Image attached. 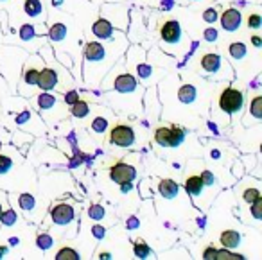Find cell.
I'll return each mask as SVG.
<instances>
[{"label": "cell", "mask_w": 262, "mask_h": 260, "mask_svg": "<svg viewBox=\"0 0 262 260\" xmlns=\"http://www.w3.org/2000/svg\"><path fill=\"white\" fill-rule=\"evenodd\" d=\"M51 217L56 224H69L74 219V208L70 205H65V203L56 205L51 212Z\"/></svg>", "instance_id": "5"}, {"label": "cell", "mask_w": 262, "mask_h": 260, "mask_svg": "<svg viewBox=\"0 0 262 260\" xmlns=\"http://www.w3.org/2000/svg\"><path fill=\"white\" fill-rule=\"evenodd\" d=\"M94 235H95V237H99V239L104 237V228H102V226H94Z\"/></svg>", "instance_id": "42"}, {"label": "cell", "mask_w": 262, "mask_h": 260, "mask_svg": "<svg viewBox=\"0 0 262 260\" xmlns=\"http://www.w3.org/2000/svg\"><path fill=\"white\" fill-rule=\"evenodd\" d=\"M92 127H94V131H97V133H102V131L108 127V122H106V119H102V117H97V119L92 122Z\"/></svg>", "instance_id": "29"}, {"label": "cell", "mask_w": 262, "mask_h": 260, "mask_svg": "<svg viewBox=\"0 0 262 260\" xmlns=\"http://www.w3.org/2000/svg\"><path fill=\"white\" fill-rule=\"evenodd\" d=\"M251 41H253V45H255V47H260V45H262L260 36H253V38H251Z\"/></svg>", "instance_id": "43"}, {"label": "cell", "mask_w": 262, "mask_h": 260, "mask_svg": "<svg viewBox=\"0 0 262 260\" xmlns=\"http://www.w3.org/2000/svg\"><path fill=\"white\" fill-rule=\"evenodd\" d=\"M251 113H253V117H257V119L262 117V97L260 95H257V97L253 99V102H251Z\"/></svg>", "instance_id": "26"}, {"label": "cell", "mask_w": 262, "mask_h": 260, "mask_svg": "<svg viewBox=\"0 0 262 260\" xmlns=\"http://www.w3.org/2000/svg\"><path fill=\"white\" fill-rule=\"evenodd\" d=\"M135 176H137L135 167L127 165V163H124V162L115 163V165H112V169H110V178L119 185L131 183V181L135 180Z\"/></svg>", "instance_id": "3"}, {"label": "cell", "mask_w": 262, "mask_h": 260, "mask_svg": "<svg viewBox=\"0 0 262 260\" xmlns=\"http://www.w3.org/2000/svg\"><path fill=\"white\" fill-rule=\"evenodd\" d=\"M70 112H72V115L77 117V119H83V117L88 115V104L84 101L77 99L74 104H70Z\"/></svg>", "instance_id": "17"}, {"label": "cell", "mask_w": 262, "mask_h": 260, "mask_svg": "<svg viewBox=\"0 0 262 260\" xmlns=\"http://www.w3.org/2000/svg\"><path fill=\"white\" fill-rule=\"evenodd\" d=\"M31 36H33V29H31V26H26L22 29V38L24 40H29Z\"/></svg>", "instance_id": "41"}, {"label": "cell", "mask_w": 262, "mask_h": 260, "mask_svg": "<svg viewBox=\"0 0 262 260\" xmlns=\"http://www.w3.org/2000/svg\"><path fill=\"white\" fill-rule=\"evenodd\" d=\"M135 255L139 256V258H147V256L151 255V248L142 241L135 242Z\"/></svg>", "instance_id": "19"}, {"label": "cell", "mask_w": 262, "mask_h": 260, "mask_svg": "<svg viewBox=\"0 0 262 260\" xmlns=\"http://www.w3.org/2000/svg\"><path fill=\"white\" fill-rule=\"evenodd\" d=\"M38 81V70L36 69H29L26 72V83L27 84H36Z\"/></svg>", "instance_id": "33"}, {"label": "cell", "mask_w": 262, "mask_h": 260, "mask_svg": "<svg viewBox=\"0 0 262 260\" xmlns=\"http://www.w3.org/2000/svg\"><path fill=\"white\" fill-rule=\"evenodd\" d=\"M160 34H162V38H164V41L174 44V41H178L180 36H182V27H180V24L176 22V20H167V22L162 26Z\"/></svg>", "instance_id": "6"}, {"label": "cell", "mask_w": 262, "mask_h": 260, "mask_svg": "<svg viewBox=\"0 0 262 260\" xmlns=\"http://www.w3.org/2000/svg\"><path fill=\"white\" fill-rule=\"evenodd\" d=\"M77 99H79V94H77V92H69V94L65 95V101L69 102V104H74Z\"/></svg>", "instance_id": "38"}, {"label": "cell", "mask_w": 262, "mask_h": 260, "mask_svg": "<svg viewBox=\"0 0 262 260\" xmlns=\"http://www.w3.org/2000/svg\"><path fill=\"white\" fill-rule=\"evenodd\" d=\"M258 196H260V192H258L257 188H248V190H244L243 198H244V201H246V203H251L255 198H258Z\"/></svg>", "instance_id": "32"}, {"label": "cell", "mask_w": 262, "mask_h": 260, "mask_svg": "<svg viewBox=\"0 0 262 260\" xmlns=\"http://www.w3.org/2000/svg\"><path fill=\"white\" fill-rule=\"evenodd\" d=\"M65 34H67V29H65V26L63 24H56L54 27L51 29V40H63L65 38Z\"/></svg>", "instance_id": "22"}, {"label": "cell", "mask_w": 262, "mask_h": 260, "mask_svg": "<svg viewBox=\"0 0 262 260\" xmlns=\"http://www.w3.org/2000/svg\"><path fill=\"white\" fill-rule=\"evenodd\" d=\"M6 253H8V248H6V246H0V258H2Z\"/></svg>", "instance_id": "44"}, {"label": "cell", "mask_w": 262, "mask_h": 260, "mask_svg": "<svg viewBox=\"0 0 262 260\" xmlns=\"http://www.w3.org/2000/svg\"><path fill=\"white\" fill-rule=\"evenodd\" d=\"M9 169H11V160H9L8 156L0 155V174L8 172Z\"/></svg>", "instance_id": "34"}, {"label": "cell", "mask_w": 262, "mask_h": 260, "mask_svg": "<svg viewBox=\"0 0 262 260\" xmlns=\"http://www.w3.org/2000/svg\"><path fill=\"white\" fill-rule=\"evenodd\" d=\"M219 106H221L223 112L226 113H235L243 106V94L235 88H226L223 90L221 97H219Z\"/></svg>", "instance_id": "2"}, {"label": "cell", "mask_w": 262, "mask_h": 260, "mask_svg": "<svg viewBox=\"0 0 262 260\" xmlns=\"http://www.w3.org/2000/svg\"><path fill=\"white\" fill-rule=\"evenodd\" d=\"M41 11L40 0H26V13L31 16H36Z\"/></svg>", "instance_id": "20"}, {"label": "cell", "mask_w": 262, "mask_h": 260, "mask_svg": "<svg viewBox=\"0 0 262 260\" xmlns=\"http://www.w3.org/2000/svg\"><path fill=\"white\" fill-rule=\"evenodd\" d=\"M90 215L95 217V219H99V217L104 215V208H102V206H97V205L92 206V208H90Z\"/></svg>", "instance_id": "37"}, {"label": "cell", "mask_w": 262, "mask_h": 260, "mask_svg": "<svg viewBox=\"0 0 262 260\" xmlns=\"http://www.w3.org/2000/svg\"><path fill=\"white\" fill-rule=\"evenodd\" d=\"M201 180H203V185H212V183H214V176H212L208 170H205V172L201 174Z\"/></svg>", "instance_id": "39"}, {"label": "cell", "mask_w": 262, "mask_h": 260, "mask_svg": "<svg viewBox=\"0 0 262 260\" xmlns=\"http://www.w3.org/2000/svg\"><path fill=\"white\" fill-rule=\"evenodd\" d=\"M217 260H223V258H226V260H243L244 256L243 255H239V253H232V251H228V249H217V256H215Z\"/></svg>", "instance_id": "23"}, {"label": "cell", "mask_w": 262, "mask_h": 260, "mask_svg": "<svg viewBox=\"0 0 262 260\" xmlns=\"http://www.w3.org/2000/svg\"><path fill=\"white\" fill-rule=\"evenodd\" d=\"M79 258V253L72 248H61L56 253V260H77Z\"/></svg>", "instance_id": "18"}, {"label": "cell", "mask_w": 262, "mask_h": 260, "mask_svg": "<svg viewBox=\"0 0 262 260\" xmlns=\"http://www.w3.org/2000/svg\"><path fill=\"white\" fill-rule=\"evenodd\" d=\"M215 256H217V249L212 248V246L203 251V258H207V260H215Z\"/></svg>", "instance_id": "36"}, {"label": "cell", "mask_w": 262, "mask_h": 260, "mask_svg": "<svg viewBox=\"0 0 262 260\" xmlns=\"http://www.w3.org/2000/svg\"><path fill=\"white\" fill-rule=\"evenodd\" d=\"M92 29H94V34H95V36H97V38H102V40H104V38H110V36H112L113 27H112V24H110L108 20L99 18L97 22L94 24V27H92Z\"/></svg>", "instance_id": "12"}, {"label": "cell", "mask_w": 262, "mask_h": 260, "mask_svg": "<svg viewBox=\"0 0 262 260\" xmlns=\"http://www.w3.org/2000/svg\"><path fill=\"white\" fill-rule=\"evenodd\" d=\"M115 88L122 94H127V92H133L137 88V79L129 74H122L115 79Z\"/></svg>", "instance_id": "9"}, {"label": "cell", "mask_w": 262, "mask_h": 260, "mask_svg": "<svg viewBox=\"0 0 262 260\" xmlns=\"http://www.w3.org/2000/svg\"><path fill=\"white\" fill-rule=\"evenodd\" d=\"M38 246H40L41 249H49L52 246V239L49 237V235H45V233L38 235Z\"/></svg>", "instance_id": "31"}, {"label": "cell", "mask_w": 262, "mask_h": 260, "mask_svg": "<svg viewBox=\"0 0 262 260\" xmlns=\"http://www.w3.org/2000/svg\"><path fill=\"white\" fill-rule=\"evenodd\" d=\"M178 97H180V101H182V102L189 104V102H192L194 99H196V88H194L192 84H185V86L180 88Z\"/></svg>", "instance_id": "16"}, {"label": "cell", "mask_w": 262, "mask_h": 260, "mask_svg": "<svg viewBox=\"0 0 262 260\" xmlns=\"http://www.w3.org/2000/svg\"><path fill=\"white\" fill-rule=\"evenodd\" d=\"M183 137H185L183 129L174 126V124H171V126H162L155 131V140H157L158 145H164V147H176V145L182 144Z\"/></svg>", "instance_id": "1"}, {"label": "cell", "mask_w": 262, "mask_h": 260, "mask_svg": "<svg viewBox=\"0 0 262 260\" xmlns=\"http://www.w3.org/2000/svg\"><path fill=\"white\" fill-rule=\"evenodd\" d=\"M84 56H86V59H90V61H99V59L104 58V47H102L101 44H97V41H92V44H88L86 49H84Z\"/></svg>", "instance_id": "10"}, {"label": "cell", "mask_w": 262, "mask_h": 260, "mask_svg": "<svg viewBox=\"0 0 262 260\" xmlns=\"http://www.w3.org/2000/svg\"><path fill=\"white\" fill-rule=\"evenodd\" d=\"M251 213H253L255 219H260L262 217V196H258V198H255L253 201H251Z\"/></svg>", "instance_id": "24"}, {"label": "cell", "mask_w": 262, "mask_h": 260, "mask_svg": "<svg viewBox=\"0 0 262 260\" xmlns=\"http://www.w3.org/2000/svg\"><path fill=\"white\" fill-rule=\"evenodd\" d=\"M0 213H2V206H0Z\"/></svg>", "instance_id": "45"}, {"label": "cell", "mask_w": 262, "mask_h": 260, "mask_svg": "<svg viewBox=\"0 0 262 260\" xmlns=\"http://www.w3.org/2000/svg\"><path fill=\"white\" fill-rule=\"evenodd\" d=\"M230 54H232V58H235V59L244 58V54H246V45L244 44H232L230 45Z\"/></svg>", "instance_id": "21"}, {"label": "cell", "mask_w": 262, "mask_h": 260, "mask_svg": "<svg viewBox=\"0 0 262 260\" xmlns=\"http://www.w3.org/2000/svg\"><path fill=\"white\" fill-rule=\"evenodd\" d=\"M58 83V76L52 69H43L41 72H38V81L36 84H40L41 90H52Z\"/></svg>", "instance_id": "8"}, {"label": "cell", "mask_w": 262, "mask_h": 260, "mask_svg": "<svg viewBox=\"0 0 262 260\" xmlns=\"http://www.w3.org/2000/svg\"><path fill=\"white\" fill-rule=\"evenodd\" d=\"M215 38H217V33H215L214 29H207V31H205V40H208V41H214Z\"/></svg>", "instance_id": "40"}, {"label": "cell", "mask_w": 262, "mask_h": 260, "mask_svg": "<svg viewBox=\"0 0 262 260\" xmlns=\"http://www.w3.org/2000/svg\"><path fill=\"white\" fill-rule=\"evenodd\" d=\"M110 140L115 145L127 147V145H131L135 142V133H133V129H131L129 126H126V124H117L112 129V133H110Z\"/></svg>", "instance_id": "4"}, {"label": "cell", "mask_w": 262, "mask_h": 260, "mask_svg": "<svg viewBox=\"0 0 262 260\" xmlns=\"http://www.w3.org/2000/svg\"><path fill=\"white\" fill-rule=\"evenodd\" d=\"M38 102H40V108L41 110L52 108V106H54V97H52L51 94H41L40 99H38Z\"/></svg>", "instance_id": "25"}, {"label": "cell", "mask_w": 262, "mask_h": 260, "mask_svg": "<svg viewBox=\"0 0 262 260\" xmlns=\"http://www.w3.org/2000/svg\"><path fill=\"white\" fill-rule=\"evenodd\" d=\"M221 26L225 31H237V27L241 26V13L237 9H226L221 16Z\"/></svg>", "instance_id": "7"}, {"label": "cell", "mask_w": 262, "mask_h": 260, "mask_svg": "<svg viewBox=\"0 0 262 260\" xmlns=\"http://www.w3.org/2000/svg\"><path fill=\"white\" fill-rule=\"evenodd\" d=\"M248 26H250L251 29H258V27L262 26V18H260V15H257V13H253V15L248 16Z\"/></svg>", "instance_id": "30"}, {"label": "cell", "mask_w": 262, "mask_h": 260, "mask_svg": "<svg viewBox=\"0 0 262 260\" xmlns=\"http://www.w3.org/2000/svg\"><path fill=\"white\" fill-rule=\"evenodd\" d=\"M20 206H22L24 210H33L34 198L31 194H22L20 196Z\"/></svg>", "instance_id": "27"}, {"label": "cell", "mask_w": 262, "mask_h": 260, "mask_svg": "<svg viewBox=\"0 0 262 260\" xmlns=\"http://www.w3.org/2000/svg\"><path fill=\"white\" fill-rule=\"evenodd\" d=\"M203 18H205V22H208V24H212V22H215L217 20V11L215 9H207V11L203 13Z\"/></svg>", "instance_id": "35"}, {"label": "cell", "mask_w": 262, "mask_h": 260, "mask_svg": "<svg viewBox=\"0 0 262 260\" xmlns=\"http://www.w3.org/2000/svg\"><path fill=\"white\" fill-rule=\"evenodd\" d=\"M158 190H160V194L164 196V198L172 199L178 194V183L172 180H162L160 185H158Z\"/></svg>", "instance_id": "13"}, {"label": "cell", "mask_w": 262, "mask_h": 260, "mask_svg": "<svg viewBox=\"0 0 262 260\" xmlns=\"http://www.w3.org/2000/svg\"><path fill=\"white\" fill-rule=\"evenodd\" d=\"M201 67H203V70H207V72H215V70H219V67H221V58H219L217 54H214V52H208V54H205L203 58H201Z\"/></svg>", "instance_id": "11"}, {"label": "cell", "mask_w": 262, "mask_h": 260, "mask_svg": "<svg viewBox=\"0 0 262 260\" xmlns=\"http://www.w3.org/2000/svg\"><path fill=\"white\" fill-rule=\"evenodd\" d=\"M219 241H221V244L225 246V248H235L241 241V235L233 230H226L221 233V239H219Z\"/></svg>", "instance_id": "15"}, {"label": "cell", "mask_w": 262, "mask_h": 260, "mask_svg": "<svg viewBox=\"0 0 262 260\" xmlns=\"http://www.w3.org/2000/svg\"><path fill=\"white\" fill-rule=\"evenodd\" d=\"M0 219H2V223H4L6 226H11V224H15V221H16V213L13 212V210H8V212L0 213Z\"/></svg>", "instance_id": "28"}, {"label": "cell", "mask_w": 262, "mask_h": 260, "mask_svg": "<svg viewBox=\"0 0 262 260\" xmlns=\"http://www.w3.org/2000/svg\"><path fill=\"white\" fill-rule=\"evenodd\" d=\"M201 188H203V180H201V176H190V178H187V180H185L187 194L198 196L201 192Z\"/></svg>", "instance_id": "14"}]
</instances>
